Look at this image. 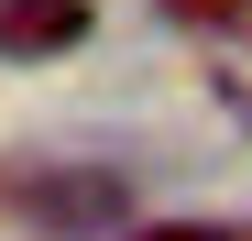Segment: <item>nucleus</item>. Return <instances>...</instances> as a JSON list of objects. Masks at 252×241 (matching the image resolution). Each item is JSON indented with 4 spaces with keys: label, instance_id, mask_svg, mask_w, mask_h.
I'll use <instances>...</instances> for the list:
<instances>
[{
    "label": "nucleus",
    "instance_id": "obj_1",
    "mask_svg": "<svg viewBox=\"0 0 252 241\" xmlns=\"http://www.w3.org/2000/svg\"><path fill=\"white\" fill-rule=\"evenodd\" d=\"M11 209L44 230V241H88V230H132V176H110V165H33L0 186Z\"/></svg>",
    "mask_w": 252,
    "mask_h": 241
},
{
    "label": "nucleus",
    "instance_id": "obj_2",
    "mask_svg": "<svg viewBox=\"0 0 252 241\" xmlns=\"http://www.w3.org/2000/svg\"><path fill=\"white\" fill-rule=\"evenodd\" d=\"M88 44V0H0V66H55Z\"/></svg>",
    "mask_w": 252,
    "mask_h": 241
},
{
    "label": "nucleus",
    "instance_id": "obj_3",
    "mask_svg": "<svg viewBox=\"0 0 252 241\" xmlns=\"http://www.w3.org/2000/svg\"><path fill=\"white\" fill-rule=\"evenodd\" d=\"M208 77H220V110L241 120V132H252V44H230V55L208 66Z\"/></svg>",
    "mask_w": 252,
    "mask_h": 241
},
{
    "label": "nucleus",
    "instance_id": "obj_4",
    "mask_svg": "<svg viewBox=\"0 0 252 241\" xmlns=\"http://www.w3.org/2000/svg\"><path fill=\"white\" fill-rule=\"evenodd\" d=\"M121 241H241V230H220V219H132Z\"/></svg>",
    "mask_w": 252,
    "mask_h": 241
},
{
    "label": "nucleus",
    "instance_id": "obj_5",
    "mask_svg": "<svg viewBox=\"0 0 252 241\" xmlns=\"http://www.w3.org/2000/svg\"><path fill=\"white\" fill-rule=\"evenodd\" d=\"M252 0H164V22H241Z\"/></svg>",
    "mask_w": 252,
    "mask_h": 241
}]
</instances>
